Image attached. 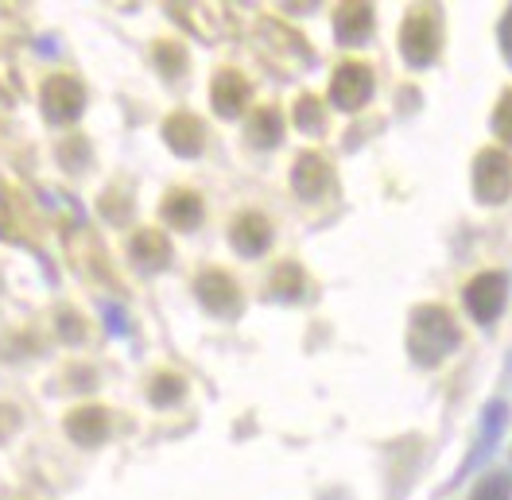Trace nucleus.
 <instances>
[{
  "label": "nucleus",
  "instance_id": "nucleus-1",
  "mask_svg": "<svg viewBox=\"0 0 512 500\" xmlns=\"http://www.w3.org/2000/svg\"><path fill=\"white\" fill-rule=\"evenodd\" d=\"M408 349L419 365H439L458 349V322L447 307H419L412 314V330H408Z\"/></svg>",
  "mask_w": 512,
  "mask_h": 500
},
{
  "label": "nucleus",
  "instance_id": "nucleus-2",
  "mask_svg": "<svg viewBox=\"0 0 512 500\" xmlns=\"http://www.w3.org/2000/svg\"><path fill=\"white\" fill-rule=\"evenodd\" d=\"M439 39H443L439 16L431 8H419L400 28V51L412 66H427L435 63V55H439Z\"/></svg>",
  "mask_w": 512,
  "mask_h": 500
},
{
  "label": "nucleus",
  "instance_id": "nucleus-3",
  "mask_svg": "<svg viewBox=\"0 0 512 500\" xmlns=\"http://www.w3.org/2000/svg\"><path fill=\"white\" fill-rule=\"evenodd\" d=\"M474 194L489 206H501L512 194V159L497 148H485L474 163Z\"/></svg>",
  "mask_w": 512,
  "mask_h": 500
},
{
  "label": "nucleus",
  "instance_id": "nucleus-4",
  "mask_svg": "<svg viewBox=\"0 0 512 500\" xmlns=\"http://www.w3.org/2000/svg\"><path fill=\"white\" fill-rule=\"evenodd\" d=\"M505 299H509V280L501 272H481L466 283V311L474 314V322H481V326L501 318Z\"/></svg>",
  "mask_w": 512,
  "mask_h": 500
},
{
  "label": "nucleus",
  "instance_id": "nucleus-5",
  "mask_svg": "<svg viewBox=\"0 0 512 500\" xmlns=\"http://www.w3.org/2000/svg\"><path fill=\"white\" fill-rule=\"evenodd\" d=\"M82 109H86V90H82L78 78L55 74V78L43 82V113H47V121L70 125V121L82 117Z\"/></svg>",
  "mask_w": 512,
  "mask_h": 500
},
{
  "label": "nucleus",
  "instance_id": "nucleus-6",
  "mask_svg": "<svg viewBox=\"0 0 512 500\" xmlns=\"http://www.w3.org/2000/svg\"><path fill=\"white\" fill-rule=\"evenodd\" d=\"M373 97V70L365 63H342L330 78V101L334 109L353 113Z\"/></svg>",
  "mask_w": 512,
  "mask_h": 500
},
{
  "label": "nucleus",
  "instance_id": "nucleus-7",
  "mask_svg": "<svg viewBox=\"0 0 512 500\" xmlns=\"http://www.w3.org/2000/svg\"><path fill=\"white\" fill-rule=\"evenodd\" d=\"M194 291H198V303L210 314H218V318H233V314L241 311V287L229 280L225 272H214V268L202 272L194 280Z\"/></svg>",
  "mask_w": 512,
  "mask_h": 500
},
{
  "label": "nucleus",
  "instance_id": "nucleus-8",
  "mask_svg": "<svg viewBox=\"0 0 512 500\" xmlns=\"http://www.w3.org/2000/svg\"><path fill=\"white\" fill-rule=\"evenodd\" d=\"M253 86L237 74V70H218L210 82V105L218 109V117H241L249 109Z\"/></svg>",
  "mask_w": 512,
  "mask_h": 500
},
{
  "label": "nucleus",
  "instance_id": "nucleus-9",
  "mask_svg": "<svg viewBox=\"0 0 512 500\" xmlns=\"http://www.w3.org/2000/svg\"><path fill=\"white\" fill-rule=\"evenodd\" d=\"M163 140H167V148L175 156L194 159L202 152V144H206V128H202V121L194 113H175V117L163 121Z\"/></svg>",
  "mask_w": 512,
  "mask_h": 500
},
{
  "label": "nucleus",
  "instance_id": "nucleus-10",
  "mask_svg": "<svg viewBox=\"0 0 512 500\" xmlns=\"http://www.w3.org/2000/svg\"><path fill=\"white\" fill-rule=\"evenodd\" d=\"M66 435L78 446H101L109 438V411L105 407H78L66 415Z\"/></svg>",
  "mask_w": 512,
  "mask_h": 500
},
{
  "label": "nucleus",
  "instance_id": "nucleus-11",
  "mask_svg": "<svg viewBox=\"0 0 512 500\" xmlns=\"http://www.w3.org/2000/svg\"><path fill=\"white\" fill-rule=\"evenodd\" d=\"M330 183V167H326V159L319 152H303V156L295 159V167H291V187L299 198H319L322 190Z\"/></svg>",
  "mask_w": 512,
  "mask_h": 500
},
{
  "label": "nucleus",
  "instance_id": "nucleus-12",
  "mask_svg": "<svg viewBox=\"0 0 512 500\" xmlns=\"http://www.w3.org/2000/svg\"><path fill=\"white\" fill-rule=\"evenodd\" d=\"M373 32V8L369 4H338L334 8V35L338 43L357 47L361 39H369Z\"/></svg>",
  "mask_w": 512,
  "mask_h": 500
},
{
  "label": "nucleus",
  "instance_id": "nucleus-13",
  "mask_svg": "<svg viewBox=\"0 0 512 500\" xmlns=\"http://www.w3.org/2000/svg\"><path fill=\"white\" fill-rule=\"evenodd\" d=\"M229 241H233V249L241 252V256H260L272 245V225L260 214H241V218L233 221V237Z\"/></svg>",
  "mask_w": 512,
  "mask_h": 500
},
{
  "label": "nucleus",
  "instance_id": "nucleus-14",
  "mask_svg": "<svg viewBox=\"0 0 512 500\" xmlns=\"http://www.w3.org/2000/svg\"><path fill=\"white\" fill-rule=\"evenodd\" d=\"M128 252H132V260L140 268H163L167 256H171V245H167V237H163L160 229H136Z\"/></svg>",
  "mask_w": 512,
  "mask_h": 500
},
{
  "label": "nucleus",
  "instance_id": "nucleus-15",
  "mask_svg": "<svg viewBox=\"0 0 512 500\" xmlns=\"http://www.w3.org/2000/svg\"><path fill=\"white\" fill-rule=\"evenodd\" d=\"M163 218L175 229H194L202 221V198L194 190H171L163 202Z\"/></svg>",
  "mask_w": 512,
  "mask_h": 500
},
{
  "label": "nucleus",
  "instance_id": "nucleus-16",
  "mask_svg": "<svg viewBox=\"0 0 512 500\" xmlns=\"http://www.w3.org/2000/svg\"><path fill=\"white\" fill-rule=\"evenodd\" d=\"M249 140H253V148H276L284 140V117L272 105L256 109L253 121H249Z\"/></svg>",
  "mask_w": 512,
  "mask_h": 500
},
{
  "label": "nucleus",
  "instance_id": "nucleus-17",
  "mask_svg": "<svg viewBox=\"0 0 512 500\" xmlns=\"http://www.w3.org/2000/svg\"><path fill=\"white\" fill-rule=\"evenodd\" d=\"M303 272H299V264H280L276 268V276H272V295H280V299H303Z\"/></svg>",
  "mask_w": 512,
  "mask_h": 500
},
{
  "label": "nucleus",
  "instance_id": "nucleus-18",
  "mask_svg": "<svg viewBox=\"0 0 512 500\" xmlns=\"http://www.w3.org/2000/svg\"><path fill=\"white\" fill-rule=\"evenodd\" d=\"M148 396H152V404L156 407H171L179 396H183V380H179L175 373H160L156 380H152V392H148Z\"/></svg>",
  "mask_w": 512,
  "mask_h": 500
},
{
  "label": "nucleus",
  "instance_id": "nucleus-19",
  "mask_svg": "<svg viewBox=\"0 0 512 500\" xmlns=\"http://www.w3.org/2000/svg\"><path fill=\"white\" fill-rule=\"evenodd\" d=\"M474 500H512L509 473H489V477H481L478 489H474Z\"/></svg>",
  "mask_w": 512,
  "mask_h": 500
},
{
  "label": "nucleus",
  "instance_id": "nucleus-20",
  "mask_svg": "<svg viewBox=\"0 0 512 500\" xmlns=\"http://www.w3.org/2000/svg\"><path fill=\"white\" fill-rule=\"evenodd\" d=\"M295 125L303 128V132H319L322 128L319 97H299V101H295Z\"/></svg>",
  "mask_w": 512,
  "mask_h": 500
},
{
  "label": "nucleus",
  "instance_id": "nucleus-21",
  "mask_svg": "<svg viewBox=\"0 0 512 500\" xmlns=\"http://www.w3.org/2000/svg\"><path fill=\"white\" fill-rule=\"evenodd\" d=\"M493 132H497L505 144H512V90L501 97L497 109H493Z\"/></svg>",
  "mask_w": 512,
  "mask_h": 500
},
{
  "label": "nucleus",
  "instance_id": "nucleus-22",
  "mask_svg": "<svg viewBox=\"0 0 512 500\" xmlns=\"http://www.w3.org/2000/svg\"><path fill=\"white\" fill-rule=\"evenodd\" d=\"M160 66L167 70V74H183V66H187V55L179 51V47H171V43H160Z\"/></svg>",
  "mask_w": 512,
  "mask_h": 500
},
{
  "label": "nucleus",
  "instance_id": "nucleus-23",
  "mask_svg": "<svg viewBox=\"0 0 512 500\" xmlns=\"http://www.w3.org/2000/svg\"><path fill=\"white\" fill-rule=\"evenodd\" d=\"M497 39H501V55H505V63L512 66V8H509V16L501 20V32H497Z\"/></svg>",
  "mask_w": 512,
  "mask_h": 500
}]
</instances>
